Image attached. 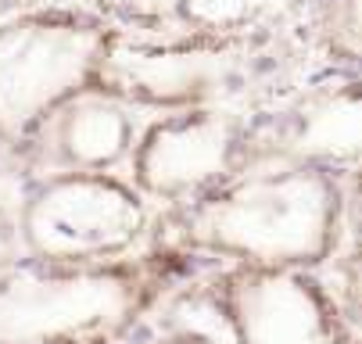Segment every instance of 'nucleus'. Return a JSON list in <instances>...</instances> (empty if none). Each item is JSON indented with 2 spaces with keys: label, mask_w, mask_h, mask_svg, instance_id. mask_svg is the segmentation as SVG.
<instances>
[{
  "label": "nucleus",
  "mask_w": 362,
  "mask_h": 344,
  "mask_svg": "<svg viewBox=\"0 0 362 344\" xmlns=\"http://www.w3.org/2000/svg\"><path fill=\"white\" fill-rule=\"evenodd\" d=\"M341 172L291 158L244 162L226 183L194 201L190 237L255 269L320 262L337 237Z\"/></svg>",
  "instance_id": "1"
},
{
  "label": "nucleus",
  "mask_w": 362,
  "mask_h": 344,
  "mask_svg": "<svg viewBox=\"0 0 362 344\" xmlns=\"http://www.w3.org/2000/svg\"><path fill=\"white\" fill-rule=\"evenodd\" d=\"M119 29L69 4L0 18V158H25L72 97L105 86Z\"/></svg>",
  "instance_id": "2"
},
{
  "label": "nucleus",
  "mask_w": 362,
  "mask_h": 344,
  "mask_svg": "<svg viewBox=\"0 0 362 344\" xmlns=\"http://www.w3.org/2000/svg\"><path fill=\"white\" fill-rule=\"evenodd\" d=\"M144 194L115 172H50L25 201L22 237L54 266H83L126 251L144 230Z\"/></svg>",
  "instance_id": "3"
},
{
  "label": "nucleus",
  "mask_w": 362,
  "mask_h": 344,
  "mask_svg": "<svg viewBox=\"0 0 362 344\" xmlns=\"http://www.w3.org/2000/svg\"><path fill=\"white\" fill-rule=\"evenodd\" d=\"M255 40H209L190 32L119 36L105 69V90L140 112H180L219 105L240 79Z\"/></svg>",
  "instance_id": "4"
},
{
  "label": "nucleus",
  "mask_w": 362,
  "mask_h": 344,
  "mask_svg": "<svg viewBox=\"0 0 362 344\" xmlns=\"http://www.w3.org/2000/svg\"><path fill=\"white\" fill-rule=\"evenodd\" d=\"M247 126L219 105L162 112L136 133L133 186L162 201H197L247 162Z\"/></svg>",
  "instance_id": "5"
},
{
  "label": "nucleus",
  "mask_w": 362,
  "mask_h": 344,
  "mask_svg": "<svg viewBox=\"0 0 362 344\" xmlns=\"http://www.w3.org/2000/svg\"><path fill=\"white\" fill-rule=\"evenodd\" d=\"M237 344H351L316 287L294 269H255L233 298Z\"/></svg>",
  "instance_id": "6"
},
{
  "label": "nucleus",
  "mask_w": 362,
  "mask_h": 344,
  "mask_svg": "<svg viewBox=\"0 0 362 344\" xmlns=\"http://www.w3.org/2000/svg\"><path fill=\"white\" fill-rule=\"evenodd\" d=\"M136 112L140 108L105 86L86 90L47 122L40 147L50 151L58 172H115L133 155L140 133Z\"/></svg>",
  "instance_id": "7"
},
{
  "label": "nucleus",
  "mask_w": 362,
  "mask_h": 344,
  "mask_svg": "<svg viewBox=\"0 0 362 344\" xmlns=\"http://www.w3.org/2000/svg\"><path fill=\"white\" fill-rule=\"evenodd\" d=\"M273 158H291L305 165H320L330 172L351 169L362 147V101L358 83L334 79L305 93L298 105L287 108L284 126L276 133Z\"/></svg>",
  "instance_id": "8"
},
{
  "label": "nucleus",
  "mask_w": 362,
  "mask_h": 344,
  "mask_svg": "<svg viewBox=\"0 0 362 344\" xmlns=\"http://www.w3.org/2000/svg\"><path fill=\"white\" fill-rule=\"evenodd\" d=\"M308 0H183L180 32L209 40H258L291 22Z\"/></svg>",
  "instance_id": "9"
},
{
  "label": "nucleus",
  "mask_w": 362,
  "mask_h": 344,
  "mask_svg": "<svg viewBox=\"0 0 362 344\" xmlns=\"http://www.w3.org/2000/svg\"><path fill=\"white\" fill-rule=\"evenodd\" d=\"M83 11L97 15L122 36H169L180 32L183 0H83Z\"/></svg>",
  "instance_id": "10"
},
{
  "label": "nucleus",
  "mask_w": 362,
  "mask_h": 344,
  "mask_svg": "<svg viewBox=\"0 0 362 344\" xmlns=\"http://www.w3.org/2000/svg\"><path fill=\"white\" fill-rule=\"evenodd\" d=\"M22 8H29V0H0V18H8V15H15Z\"/></svg>",
  "instance_id": "11"
},
{
  "label": "nucleus",
  "mask_w": 362,
  "mask_h": 344,
  "mask_svg": "<svg viewBox=\"0 0 362 344\" xmlns=\"http://www.w3.org/2000/svg\"><path fill=\"white\" fill-rule=\"evenodd\" d=\"M4 255H8V233H4V226H0V262H4Z\"/></svg>",
  "instance_id": "12"
}]
</instances>
